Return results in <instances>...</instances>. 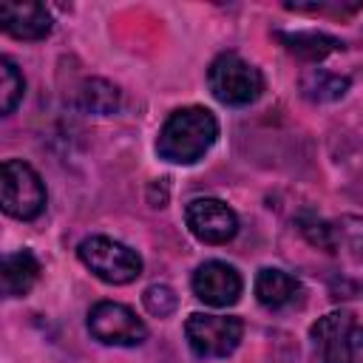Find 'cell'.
Segmentation results:
<instances>
[{
    "instance_id": "cell-12",
    "label": "cell",
    "mask_w": 363,
    "mask_h": 363,
    "mask_svg": "<svg viewBox=\"0 0 363 363\" xmlns=\"http://www.w3.org/2000/svg\"><path fill=\"white\" fill-rule=\"evenodd\" d=\"M40 278V261L31 250H20L3 258V295L6 298H23L31 292V286Z\"/></svg>"
},
{
    "instance_id": "cell-15",
    "label": "cell",
    "mask_w": 363,
    "mask_h": 363,
    "mask_svg": "<svg viewBox=\"0 0 363 363\" xmlns=\"http://www.w3.org/2000/svg\"><path fill=\"white\" fill-rule=\"evenodd\" d=\"M23 91H26L23 74L17 71V65L9 57H3L0 60V111L6 116L17 108V102L23 99Z\"/></svg>"
},
{
    "instance_id": "cell-13",
    "label": "cell",
    "mask_w": 363,
    "mask_h": 363,
    "mask_svg": "<svg viewBox=\"0 0 363 363\" xmlns=\"http://www.w3.org/2000/svg\"><path fill=\"white\" fill-rule=\"evenodd\" d=\"M281 43L301 60H323L335 51L343 48V43L332 34H323V31H295V34H278Z\"/></svg>"
},
{
    "instance_id": "cell-5",
    "label": "cell",
    "mask_w": 363,
    "mask_h": 363,
    "mask_svg": "<svg viewBox=\"0 0 363 363\" xmlns=\"http://www.w3.org/2000/svg\"><path fill=\"white\" fill-rule=\"evenodd\" d=\"M318 363H360L363 326L349 312H329L312 326Z\"/></svg>"
},
{
    "instance_id": "cell-4",
    "label": "cell",
    "mask_w": 363,
    "mask_h": 363,
    "mask_svg": "<svg viewBox=\"0 0 363 363\" xmlns=\"http://www.w3.org/2000/svg\"><path fill=\"white\" fill-rule=\"evenodd\" d=\"M0 199L11 218L31 221L45 210V184L31 164L6 159L0 167Z\"/></svg>"
},
{
    "instance_id": "cell-7",
    "label": "cell",
    "mask_w": 363,
    "mask_h": 363,
    "mask_svg": "<svg viewBox=\"0 0 363 363\" xmlns=\"http://www.w3.org/2000/svg\"><path fill=\"white\" fill-rule=\"evenodd\" d=\"M88 332L105 346H139L147 337V326L136 312L116 301H99L88 312Z\"/></svg>"
},
{
    "instance_id": "cell-3",
    "label": "cell",
    "mask_w": 363,
    "mask_h": 363,
    "mask_svg": "<svg viewBox=\"0 0 363 363\" xmlns=\"http://www.w3.org/2000/svg\"><path fill=\"white\" fill-rule=\"evenodd\" d=\"M79 261L105 284H130L142 275V258L136 250H130L122 241H113L108 235H91L82 238L77 247Z\"/></svg>"
},
{
    "instance_id": "cell-8",
    "label": "cell",
    "mask_w": 363,
    "mask_h": 363,
    "mask_svg": "<svg viewBox=\"0 0 363 363\" xmlns=\"http://www.w3.org/2000/svg\"><path fill=\"white\" fill-rule=\"evenodd\" d=\"M184 221L204 244H227L238 233V216L221 199H193L184 210Z\"/></svg>"
},
{
    "instance_id": "cell-17",
    "label": "cell",
    "mask_w": 363,
    "mask_h": 363,
    "mask_svg": "<svg viewBox=\"0 0 363 363\" xmlns=\"http://www.w3.org/2000/svg\"><path fill=\"white\" fill-rule=\"evenodd\" d=\"M142 301H145V309H147L150 315H159V318L170 315V312L176 309V303H179L176 292H173L167 284H153V286H147L145 295H142Z\"/></svg>"
},
{
    "instance_id": "cell-11",
    "label": "cell",
    "mask_w": 363,
    "mask_h": 363,
    "mask_svg": "<svg viewBox=\"0 0 363 363\" xmlns=\"http://www.w3.org/2000/svg\"><path fill=\"white\" fill-rule=\"evenodd\" d=\"M301 292H303L301 289V281L292 278L284 269L264 267L255 275V298L267 309H286V306H292L301 298Z\"/></svg>"
},
{
    "instance_id": "cell-9",
    "label": "cell",
    "mask_w": 363,
    "mask_h": 363,
    "mask_svg": "<svg viewBox=\"0 0 363 363\" xmlns=\"http://www.w3.org/2000/svg\"><path fill=\"white\" fill-rule=\"evenodd\" d=\"M190 286H193L196 298L210 306H233L241 298L244 281L235 267H230L224 261H204L193 272Z\"/></svg>"
},
{
    "instance_id": "cell-16",
    "label": "cell",
    "mask_w": 363,
    "mask_h": 363,
    "mask_svg": "<svg viewBox=\"0 0 363 363\" xmlns=\"http://www.w3.org/2000/svg\"><path fill=\"white\" fill-rule=\"evenodd\" d=\"M82 105L94 113H111L119 108V91L105 79H91L82 88Z\"/></svg>"
},
{
    "instance_id": "cell-14",
    "label": "cell",
    "mask_w": 363,
    "mask_h": 363,
    "mask_svg": "<svg viewBox=\"0 0 363 363\" xmlns=\"http://www.w3.org/2000/svg\"><path fill=\"white\" fill-rule=\"evenodd\" d=\"M349 88V79L346 77H337V74H329L323 68H312L303 74L301 79V91L306 99L312 102H332V99H340Z\"/></svg>"
},
{
    "instance_id": "cell-10",
    "label": "cell",
    "mask_w": 363,
    "mask_h": 363,
    "mask_svg": "<svg viewBox=\"0 0 363 363\" xmlns=\"http://www.w3.org/2000/svg\"><path fill=\"white\" fill-rule=\"evenodd\" d=\"M0 26L17 40H43L51 34V14L40 3H3Z\"/></svg>"
},
{
    "instance_id": "cell-2",
    "label": "cell",
    "mask_w": 363,
    "mask_h": 363,
    "mask_svg": "<svg viewBox=\"0 0 363 363\" xmlns=\"http://www.w3.org/2000/svg\"><path fill=\"white\" fill-rule=\"evenodd\" d=\"M207 85L213 91V96L224 105H250L261 96L264 91V77L261 71L247 62L241 54L235 51H227V54H218L213 62H210V71H207Z\"/></svg>"
},
{
    "instance_id": "cell-6",
    "label": "cell",
    "mask_w": 363,
    "mask_h": 363,
    "mask_svg": "<svg viewBox=\"0 0 363 363\" xmlns=\"http://www.w3.org/2000/svg\"><path fill=\"white\" fill-rule=\"evenodd\" d=\"M190 349L199 357H227L235 352L244 335V323L233 315H204L196 312L184 323Z\"/></svg>"
},
{
    "instance_id": "cell-1",
    "label": "cell",
    "mask_w": 363,
    "mask_h": 363,
    "mask_svg": "<svg viewBox=\"0 0 363 363\" xmlns=\"http://www.w3.org/2000/svg\"><path fill=\"white\" fill-rule=\"evenodd\" d=\"M218 122L201 105H187L173 111L156 139V153L173 164H193L199 162L216 142Z\"/></svg>"
}]
</instances>
